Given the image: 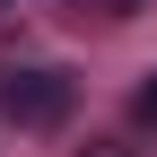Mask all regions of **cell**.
Returning a JSON list of instances; mask_svg holds the SVG:
<instances>
[{"instance_id": "6da1fadb", "label": "cell", "mask_w": 157, "mask_h": 157, "mask_svg": "<svg viewBox=\"0 0 157 157\" xmlns=\"http://www.w3.org/2000/svg\"><path fill=\"white\" fill-rule=\"evenodd\" d=\"M70 78L61 70H9V87H0V113H9L17 131H61L70 122Z\"/></svg>"}, {"instance_id": "7a4b0ae2", "label": "cell", "mask_w": 157, "mask_h": 157, "mask_svg": "<svg viewBox=\"0 0 157 157\" xmlns=\"http://www.w3.org/2000/svg\"><path fill=\"white\" fill-rule=\"evenodd\" d=\"M131 122H140V131H157V70L140 78V96H131Z\"/></svg>"}, {"instance_id": "3957f363", "label": "cell", "mask_w": 157, "mask_h": 157, "mask_svg": "<svg viewBox=\"0 0 157 157\" xmlns=\"http://www.w3.org/2000/svg\"><path fill=\"white\" fill-rule=\"evenodd\" d=\"M78 157H131V148H122V140H87Z\"/></svg>"}, {"instance_id": "277c9868", "label": "cell", "mask_w": 157, "mask_h": 157, "mask_svg": "<svg viewBox=\"0 0 157 157\" xmlns=\"http://www.w3.org/2000/svg\"><path fill=\"white\" fill-rule=\"evenodd\" d=\"M0 9H9V0H0Z\"/></svg>"}]
</instances>
